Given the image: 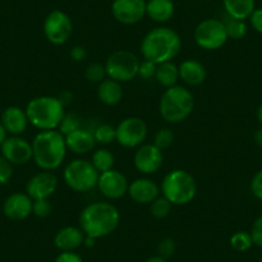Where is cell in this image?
Masks as SVG:
<instances>
[{
    "label": "cell",
    "mask_w": 262,
    "mask_h": 262,
    "mask_svg": "<svg viewBox=\"0 0 262 262\" xmlns=\"http://www.w3.org/2000/svg\"><path fill=\"white\" fill-rule=\"evenodd\" d=\"M118 224L120 212L112 203H90L80 213V229L85 235L95 239L110 235L116 230Z\"/></svg>",
    "instance_id": "6da1fadb"
},
{
    "label": "cell",
    "mask_w": 262,
    "mask_h": 262,
    "mask_svg": "<svg viewBox=\"0 0 262 262\" xmlns=\"http://www.w3.org/2000/svg\"><path fill=\"white\" fill-rule=\"evenodd\" d=\"M31 145L32 160L42 171L57 170L64 161L67 145L64 135L58 130L40 131Z\"/></svg>",
    "instance_id": "7a4b0ae2"
},
{
    "label": "cell",
    "mask_w": 262,
    "mask_h": 262,
    "mask_svg": "<svg viewBox=\"0 0 262 262\" xmlns=\"http://www.w3.org/2000/svg\"><path fill=\"white\" fill-rule=\"evenodd\" d=\"M181 39L178 32L168 27H156L143 39L140 52L145 60L160 64L170 62L180 53Z\"/></svg>",
    "instance_id": "3957f363"
},
{
    "label": "cell",
    "mask_w": 262,
    "mask_h": 262,
    "mask_svg": "<svg viewBox=\"0 0 262 262\" xmlns=\"http://www.w3.org/2000/svg\"><path fill=\"white\" fill-rule=\"evenodd\" d=\"M29 122L39 130H57L64 116V107L57 97L41 95L29 102L26 107Z\"/></svg>",
    "instance_id": "277c9868"
},
{
    "label": "cell",
    "mask_w": 262,
    "mask_h": 262,
    "mask_svg": "<svg viewBox=\"0 0 262 262\" xmlns=\"http://www.w3.org/2000/svg\"><path fill=\"white\" fill-rule=\"evenodd\" d=\"M194 110V97L184 86L167 88L160 100V115L166 122L179 123L191 115Z\"/></svg>",
    "instance_id": "5b68a950"
},
{
    "label": "cell",
    "mask_w": 262,
    "mask_h": 262,
    "mask_svg": "<svg viewBox=\"0 0 262 262\" xmlns=\"http://www.w3.org/2000/svg\"><path fill=\"white\" fill-rule=\"evenodd\" d=\"M161 193L172 206L188 205L194 200L196 194L195 179L188 171L172 170L163 178L160 186Z\"/></svg>",
    "instance_id": "8992f818"
},
{
    "label": "cell",
    "mask_w": 262,
    "mask_h": 262,
    "mask_svg": "<svg viewBox=\"0 0 262 262\" xmlns=\"http://www.w3.org/2000/svg\"><path fill=\"white\" fill-rule=\"evenodd\" d=\"M99 172L93 163L86 160H74L66 166L63 171V180L70 189L79 193H86L98 185Z\"/></svg>",
    "instance_id": "52a82bcc"
},
{
    "label": "cell",
    "mask_w": 262,
    "mask_h": 262,
    "mask_svg": "<svg viewBox=\"0 0 262 262\" xmlns=\"http://www.w3.org/2000/svg\"><path fill=\"white\" fill-rule=\"evenodd\" d=\"M108 79L115 81L127 82L138 76L140 62L137 55L130 50L120 49L113 52L104 63Z\"/></svg>",
    "instance_id": "ba28073f"
},
{
    "label": "cell",
    "mask_w": 262,
    "mask_h": 262,
    "mask_svg": "<svg viewBox=\"0 0 262 262\" xmlns=\"http://www.w3.org/2000/svg\"><path fill=\"white\" fill-rule=\"evenodd\" d=\"M225 26L221 19L207 18L200 22L194 30V41L196 47L205 50H217L228 41Z\"/></svg>",
    "instance_id": "9c48e42d"
},
{
    "label": "cell",
    "mask_w": 262,
    "mask_h": 262,
    "mask_svg": "<svg viewBox=\"0 0 262 262\" xmlns=\"http://www.w3.org/2000/svg\"><path fill=\"white\" fill-rule=\"evenodd\" d=\"M148 127L139 117H126L116 127V142L125 148L140 147L145 142Z\"/></svg>",
    "instance_id": "30bf717a"
},
{
    "label": "cell",
    "mask_w": 262,
    "mask_h": 262,
    "mask_svg": "<svg viewBox=\"0 0 262 262\" xmlns=\"http://www.w3.org/2000/svg\"><path fill=\"white\" fill-rule=\"evenodd\" d=\"M42 30L48 41L54 45H62L69 41L71 36L72 21L69 14L55 9L47 16Z\"/></svg>",
    "instance_id": "8fae6325"
},
{
    "label": "cell",
    "mask_w": 262,
    "mask_h": 262,
    "mask_svg": "<svg viewBox=\"0 0 262 262\" xmlns=\"http://www.w3.org/2000/svg\"><path fill=\"white\" fill-rule=\"evenodd\" d=\"M112 14L122 25H135L147 14L145 0H113Z\"/></svg>",
    "instance_id": "7c38bea8"
},
{
    "label": "cell",
    "mask_w": 262,
    "mask_h": 262,
    "mask_svg": "<svg viewBox=\"0 0 262 262\" xmlns=\"http://www.w3.org/2000/svg\"><path fill=\"white\" fill-rule=\"evenodd\" d=\"M97 188L108 200H120L128 190V181L122 172L117 170H108L99 173Z\"/></svg>",
    "instance_id": "4fadbf2b"
},
{
    "label": "cell",
    "mask_w": 262,
    "mask_h": 262,
    "mask_svg": "<svg viewBox=\"0 0 262 262\" xmlns=\"http://www.w3.org/2000/svg\"><path fill=\"white\" fill-rule=\"evenodd\" d=\"M2 156L12 165H26L32 160V145L26 139L17 135L7 138L0 145Z\"/></svg>",
    "instance_id": "5bb4252c"
},
{
    "label": "cell",
    "mask_w": 262,
    "mask_h": 262,
    "mask_svg": "<svg viewBox=\"0 0 262 262\" xmlns=\"http://www.w3.org/2000/svg\"><path fill=\"white\" fill-rule=\"evenodd\" d=\"M58 188V179L52 171H41L26 184V193L32 201L49 200Z\"/></svg>",
    "instance_id": "9a60e30c"
},
{
    "label": "cell",
    "mask_w": 262,
    "mask_h": 262,
    "mask_svg": "<svg viewBox=\"0 0 262 262\" xmlns=\"http://www.w3.org/2000/svg\"><path fill=\"white\" fill-rule=\"evenodd\" d=\"M163 163L162 150L155 144H142L138 147L134 155V166L139 172L144 175L156 173Z\"/></svg>",
    "instance_id": "2e32d148"
},
{
    "label": "cell",
    "mask_w": 262,
    "mask_h": 262,
    "mask_svg": "<svg viewBox=\"0 0 262 262\" xmlns=\"http://www.w3.org/2000/svg\"><path fill=\"white\" fill-rule=\"evenodd\" d=\"M34 201L27 193H13L6 198L3 203V213L7 219L13 221L26 220L32 215Z\"/></svg>",
    "instance_id": "e0dca14e"
},
{
    "label": "cell",
    "mask_w": 262,
    "mask_h": 262,
    "mask_svg": "<svg viewBox=\"0 0 262 262\" xmlns=\"http://www.w3.org/2000/svg\"><path fill=\"white\" fill-rule=\"evenodd\" d=\"M161 189L157 184L148 178H140L128 184L127 194L134 202L148 205L160 196Z\"/></svg>",
    "instance_id": "ac0fdd59"
},
{
    "label": "cell",
    "mask_w": 262,
    "mask_h": 262,
    "mask_svg": "<svg viewBox=\"0 0 262 262\" xmlns=\"http://www.w3.org/2000/svg\"><path fill=\"white\" fill-rule=\"evenodd\" d=\"M0 122L3 123L8 134L17 135V137L24 134L27 128V125L30 123L26 111L19 107H16V105H11V107L6 108L3 111Z\"/></svg>",
    "instance_id": "d6986e66"
},
{
    "label": "cell",
    "mask_w": 262,
    "mask_h": 262,
    "mask_svg": "<svg viewBox=\"0 0 262 262\" xmlns=\"http://www.w3.org/2000/svg\"><path fill=\"white\" fill-rule=\"evenodd\" d=\"M64 139L67 149L74 152L75 155H85V153H89L90 150L94 149L95 144H97L93 131L81 127L77 128L76 131H74L71 134L66 135Z\"/></svg>",
    "instance_id": "ffe728a7"
},
{
    "label": "cell",
    "mask_w": 262,
    "mask_h": 262,
    "mask_svg": "<svg viewBox=\"0 0 262 262\" xmlns=\"http://www.w3.org/2000/svg\"><path fill=\"white\" fill-rule=\"evenodd\" d=\"M84 231L76 226L62 228L54 236V244L62 252H74L84 244Z\"/></svg>",
    "instance_id": "44dd1931"
},
{
    "label": "cell",
    "mask_w": 262,
    "mask_h": 262,
    "mask_svg": "<svg viewBox=\"0 0 262 262\" xmlns=\"http://www.w3.org/2000/svg\"><path fill=\"white\" fill-rule=\"evenodd\" d=\"M179 77L183 82L190 86H198L203 84L207 77L206 67L195 59H186L179 66Z\"/></svg>",
    "instance_id": "7402d4cb"
},
{
    "label": "cell",
    "mask_w": 262,
    "mask_h": 262,
    "mask_svg": "<svg viewBox=\"0 0 262 262\" xmlns=\"http://www.w3.org/2000/svg\"><path fill=\"white\" fill-rule=\"evenodd\" d=\"M98 99L105 105H112L118 104V103L122 100L123 97V90L121 86L120 82L115 81L112 79H105L103 80L100 84H98V90H97Z\"/></svg>",
    "instance_id": "603a6c76"
},
{
    "label": "cell",
    "mask_w": 262,
    "mask_h": 262,
    "mask_svg": "<svg viewBox=\"0 0 262 262\" xmlns=\"http://www.w3.org/2000/svg\"><path fill=\"white\" fill-rule=\"evenodd\" d=\"M175 6L172 0H148L147 16L158 24H163L172 18Z\"/></svg>",
    "instance_id": "cb8c5ba5"
},
{
    "label": "cell",
    "mask_w": 262,
    "mask_h": 262,
    "mask_svg": "<svg viewBox=\"0 0 262 262\" xmlns=\"http://www.w3.org/2000/svg\"><path fill=\"white\" fill-rule=\"evenodd\" d=\"M254 0H224V9L229 16L238 19L249 18L254 11Z\"/></svg>",
    "instance_id": "d4e9b609"
},
{
    "label": "cell",
    "mask_w": 262,
    "mask_h": 262,
    "mask_svg": "<svg viewBox=\"0 0 262 262\" xmlns=\"http://www.w3.org/2000/svg\"><path fill=\"white\" fill-rule=\"evenodd\" d=\"M155 79L157 80V82L162 86H165L166 89L171 86H175L176 82L179 81V67L170 62H163L157 64V69H156V75Z\"/></svg>",
    "instance_id": "484cf974"
},
{
    "label": "cell",
    "mask_w": 262,
    "mask_h": 262,
    "mask_svg": "<svg viewBox=\"0 0 262 262\" xmlns=\"http://www.w3.org/2000/svg\"><path fill=\"white\" fill-rule=\"evenodd\" d=\"M223 24L225 26L226 34H228L229 39L241 40L247 35V25L243 19L234 18V17L229 16V14H224L223 16Z\"/></svg>",
    "instance_id": "4316f807"
},
{
    "label": "cell",
    "mask_w": 262,
    "mask_h": 262,
    "mask_svg": "<svg viewBox=\"0 0 262 262\" xmlns=\"http://www.w3.org/2000/svg\"><path fill=\"white\" fill-rule=\"evenodd\" d=\"M93 166L95 167V170L99 173L105 172L108 170H112L113 166H115V156L111 153V150L105 149V148H100L97 149L92 156Z\"/></svg>",
    "instance_id": "83f0119b"
},
{
    "label": "cell",
    "mask_w": 262,
    "mask_h": 262,
    "mask_svg": "<svg viewBox=\"0 0 262 262\" xmlns=\"http://www.w3.org/2000/svg\"><path fill=\"white\" fill-rule=\"evenodd\" d=\"M171 210H172V203L168 200H166L165 196H157L152 203H150V215L157 220H162L170 215Z\"/></svg>",
    "instance_id": "f1b7e54d"
},
{
    "label": "cell",
    "mask_w": 262,
    "mask_h": 262,
    "mask_svg": "<svg viewBox=\"0 0 262 262\" xmlns=\"http://www.w3.org/2000/svg\"><path fill=\"white\" fill-rule=\"evenodd\" d=\"M80 127H81L80 116H77L76 113H64L59 126H58V131L66 137V135L71 134V133H74Z\"/></svg>",
    "instance_id": "f546056e"
},
{
    "label": "cell",
    "mask_w": 262,
    "mask_h": 262,
    "mask_svg": "<svg viewBox=\"0 0 262 262\" xmlns=\"http://www.w3.org/2000/svg\"><path fill=\"white\" fill-rule=\"evenodd\" d=\"M85 79L92 84H100L103 80L107 79V71L105 66L102 63H90L85 70Z\"/></svg>",
    "instance_id": "4dcf8cb0"
},
{
    "label": "cell",
    "mask_w": 262,
    "mask_h": 262,
    "mask_svg": "<svg viewBox=\"0 0 262 262\" xmlns=\"http://www.w3.org/2000/svg\"><path fill=\"white\" fill-rule=\"evenodd\" d=\"M93 134H94L97 143L104 145L111 144L116 140V127L108 125V123H102L93 131Z\"/></svg>",
    "instance_id": "1f68e13d"
},
{
    "label": "cell",
    "mask_w": 262,
    "mask_h": 262,
    "mask_svg": "<svg viewBox=\"0 0 262 262\" xmlns=\"http://www.w3.org/2000/svg\"><path fill=\"white\" fill-rule=\"evenodd\" d=\"M230 246L238 252H246L253 246L251 234L247 231H236L230 238Z\"/></svg>",
    "instance_id": "d6a6232c"
},
{
    "label": "cell",
    "mask_w": 262,
    "mask_h": 262,
    "mask_svg": "<svg viewBox=\"0 0 262 262\" xmlns=\"http://www.w3.org/2000/svg\"><path fill=\"white\" fill-rule=\"evenodd\" d=\"M173 139H175V137H173L172 130L168 127H162L156 133L155 143H153V144H155L158 149L163 150L167 149V148H170L171 145H172Z\"/></svg>",
    "instance_id": "836d02e7"
},
{
    "label": "cell",
    "mask_w": 262,
    "mask_h": 262,
    "mask_svg": "<svg viewBox=\"0 0 262 262\" xmlns=\"http://www.w3.org/2000/svg\"><path fill=\"white\" fill-rule=\"evenodd\" d=\"M32 213L39 219H45L52 213V203L49 200H37L32 203Z\"/></svg>",
    "instance_id": "e575fe53"
},
{
    "label": "cell",
    "mask_w": 262,
    "mask_h": 262,
    "mask_svg": "<svg viewBox=\"0 0 262 262\" xmlns=\"http://www.w3.org/2000/svg\"><path fill=\"white\" fill-rule=\"evenodd\" d=\"M157 251H158V256L163 257V258H170L171 256L175 254L176 251V243L173 239L171 238H165L158 243L157 247Z\"/></svg>",
    "instance_id": "d590c367"
},
{
    "label": "cell",
    "mask_w": 262,
    "mask_h": 262,
    "mask_svg": "<svg viewBox=\"0 0 262 262\" xmlns=\"http://www.w3.org/2000/svg\"><path fill=\"white\" fill-rule=\"evenodd\" d=\"M13 176V165L6 160L3 156H0V185L9 183Z\"/></svg>",
    "instance_id": "8d00e7d4"
},
{
    "label": "cell",
    "mask_w": 262,
    "mask_h": 262,
    "mask_svg": "<svg viewBox=\"0 0 262 262\" xmlns=\"http://www.w3.org/2000/svg\"><path fill=\"white\" fill-rule=\"evenodd\" d=\"M156 69H157V64H156V63L144 59L139 66L138 76L143 80L152 79V77H155V75H156Z\"/></svg>",
    "instance_id": "74e56055"
},
{
    "label": "cell",
    "mask_w": 262,
    "mask_h": 262,
    "mask_svg": "<svg viewBox=\"0 0 262 262\" xmlns=\"http://www.w3.org/2000/svg\"><path fill=\"white\" fill-rule=\"evenodd\" d=\"M249 234H251L253 244H256L257 247L262 248V215L258 216V217L253 221Z\"/></svg>",
    "instance_id": "f35d334b"
},
{
    "label": "cell",
    "mask_w": 262,
    "mask_h": 262,
    "mask_svg": "<svg viewBox=\"0 0 262 262\" xmlns=\"http://www.w3.org/2000/svg\"><path fill=\"white\" fill-rule=\"evenodd\" d=\"M251 191L257 200L262 201V170L258 171L256 175L252 178L251 181Z\"/></svg>",
    "instance_id": "ab89813d"
},
{
    "label": "cell",
    "mask_w": 262,
    "mask_h": 262,
    "mask_svg": "<svg viewBox=\"0 0 262 262\" xmlns=\"http://www.w3.org/2000/svg\"><path fill=\"white\" fill-rule=\"evenodd\" d=\"M249 22L254 31L262 34V9H254L253 13L249 16Z\"/></svg>",
    "instance_id": "60d3db41"
},
{
    "label": "cell",
    "mask_w": 262,
    "mask_h": 262,
    "mask_svg": "<svg viewBox=\"0 0 262 262\" xmlns=\"http://www.w3.org/2000/svg\"><path fill=\"white\" fill-rule=\"evenodd\" d=\"M88 52L84 47L81 45H75L71 48V52H70V57L75 60V62H81L86 58Z\"/></svg>",
    "instance_id": "b9f144b4"
},
{
    "label": "cell",
    "mask_w": 262,
    "mask_h": 262,
    "mask_svg": "<svg viewBox=\"0 0 262 262\" xmlns=\"http://www.w3.org/2000/svg\"><path fill=\"white\" fill-rule=\"evenodd\" d=\"M55 262H84L81 257L75 252H62L55 258Z\"/></svg>",
    "instance_id": "7bdbcfd3"
},
{
    "label": "cell",
    "mask_w": 262,
    "mask_h": 262,
    "mask_svg": "<svg viewBox=\"0 0 262 262\" xmlns=\"http://www.w3.org/2000/svg\"><path fill=\"white\" fill-rule=\"evenodd\" d=\"M58 100L60 102V104L63 105V107H67V105H70L72 103V100H74V94H72L70 90H63V92L59 93V95H58Z\"/></svg>",
    "instance_id": "ee69618b"
},
{
    "label": "cell",
    "mask_w": 262,
    "mask_h": 262,
    "mask_svg": "<svg viewBox=\"0 0 262 262\" xmlns=\"http://www.w3.org/2000/svg\"><path fill=\"white\" fill-rule=\"evenodd\" d=\"M7 134H8V133H7V130H6V127H4L3 126V123L0 122V145L3 144V142L4 140L7 139Z\"/></svg>",
    "instance_id": "f6af8a7d"
},
{
    "label": "cell",
    "mask_w": 262,
    "mask_h": 262,
    "mask_svg": "<svg viewBox=\"0 0 262 262\" xmlns=\"http://www.w3.org/2000/svg\"><path fill=\"white\" fill-rule=\"evenodd\" d=\"M254 142L258 147L262 148V128H259L258 131H256V134H254Z\"/></svg>",
    "instance_id": "bcb514c9"
},
{
    "label": "cell",
    "mask_w": 262,
    "mask_h": 262,
    "mask_svg": "<svg viewBox=\"0 0 262 262\" xmlns=\"http://www.w3.org/2000/svg\"><path fill=\"white\" fill-rule=\"evenodd\" d=\"M95 241H97V239H95V238H92V236H86V235H85L84 244L88 247V248H92V247H94Z\"/></svg>",
    "instance_id": "7dc6e473"
},
{
    "label": "cell",
    "mask_w": 262,
    "mask_h": 262,
    "mask_svg": "<svg viewBox=\"0 0 262 262\" xmlns=\"http://www.w3.org/2000/svg\"><path fill=\"white\" fill-rule=\"evenodd\" d=\"M147 262H167V259L163 258L161 256H155V257H150L149 259H147Z\"/></svg>",
    "instance_id": "c3c4849f"
},
{
    "label": "cell",
    "mask_w": 262,
    "mask_h": 262,
    "mask_svg": "<svg viewBox=\"0 0 262 262\" xmlns=\"http://www.w3.org/2000/svg\"><path fill=\"white\" fill-rule=\"evenodd\" d=\"M257 120H258V122L262 125V103L259 104L258 110H257Z\"/></svg>",
    "instance_id": "681fc988"
},
{
    "label": "cell",
    "mask_w": 262,
    "mask_h": 262,
    "mask_svg": "<svg viewBox=\"0 0 262 262\" xmlns=\"http://www.w3.org/2000/svg\"><path fill=\"white\" fill-rule=\"evenodd\" d=\"M203 2H210V0H203Z\"/></svg>",
    "instance_id": "f907efd6"
},
{
    "label": "cell",
    "mask_w": 262,
    "mask_h": 262,
    "mask_svg": "<svg viewBox=\"0 0 262 262\" xmlns=\"http://www.w3.org/2000/svg\"><path fill=\"white\" fill-rule=\"evenodd\" d=\"M259 262H262V257H261V259H259Z\"/></svg>",
    "instance_id": "816d5d0a"
}]
</instances>
